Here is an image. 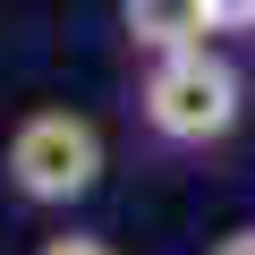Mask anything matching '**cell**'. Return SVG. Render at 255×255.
<instances>
[{
    "label": "cell",
    "mask_w": 255,
    "mask_h": 255,
    "mask_svg": "<svg viewBox=\"0 0 255 255\" xmlns=\"http://www.w3.org/2000/svg\"><path fill=\"white\" fill-rule=\"evenodd\" d=\"M238 102H247L238 68L221 51H204V43L196 51H162L153 77H145V119H153V136H170V145H221L238 128Z\"/></svg>",
    "instance_id": "obj_1"
},
{
    "label": "cell",
    "mask_w": 255,
    "mask_h": 255,
    "mask_svg": "<svg viewBox=\"0 0 255 255\" xmlns=\"http://www.w3.org/2000/svg\"><path fill=\"white\" fill-rule=\"evenodd\" d=\"M9 187L26 204H77L102 179V128L85 111H26L9 128Z\"/></svg>",
    "instance_id": "obj_2"
},
{
    "label": "cell",
    "mask_w": 255,
    "mask_h": 255,
    "mask_svg": "<svg viewBox=\"0 0 255 255\" xmlns=\"http://www.w3.org/2000/svg\"><path fill=\"white\" fill-rule=\"evenodd\" d=\"M119 17H128V34H136V43H145L153 60H162V51H196V43L213 34L204 0H128Z\"/></svg>",
    "instance_id": "obj_3"
},
{
    "label": "cell",
    "mask_w": 255,
    "mask_h": 255,
    "mask_svg": "<svg viewBox=\"0 0 255 255\" xmlns=\"http://www.w3.org/2000/svg\"><path fill=\"white\" fill-rule=\"evenodd\" d=\"M34 255H119L111 238H94V230H60V238H43Z\"/></svg>",
    "instance_id": "obj_4"
},
{
    "label": "cell",
    "mask_w": 255,
    "mask_h": 255,
    "mask_svg": "<svg viewBox=\"0 0 255 255\" xmlns=\"http://www.w3.org/2000/svg\"><path fill=\"white\" fill-rule=\"evenodd\" d=\"M213 26H255V0H204Z\"/></svg>",
    "instance_id": "obj_5"
},
{
    "label": "cell",
    "mask_w": 255,
    "mask_h": 255,
    "mask_svg": "<svg viewBox=\"0 0 255 255\" xmlns=\"http://www.w3.org/2000/svg\"><path fill=\"white\" fill-rule=\"evenodd\" d=\"M213 255H255V230H230V238H221Z\"/></svg>",
    "instance_id": "obj_6"
}]
</instances>
